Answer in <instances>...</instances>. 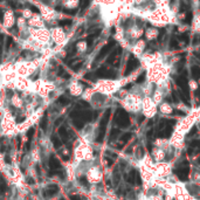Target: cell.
<instances>
[{
    "label": "cell",
    "mask_w": 200,
    "mask_h": 200,
    "mask_svg": "<svg viewBox=\"0 0 200 200\" xmlns=\"http://www.w3.org/2000/svg\"><path fill=\"white\" fill-rule=\"evenodd\" d=\"M120 135V130L118 129H113L111 130V136H110V140H113V139L117 138V136Z\"/></svg>",
    "instance_id": "7402d4cb"
},
{
    "label": "cell",
    "mask_w": 200,
    "mask_h": 200,
    "mask_svg": "<svg viewBox=\"0 0 200 200\" xmlns=\"http://www.w3.org/2000/svg\"><path fill=\"white\" fill-rule=\"evenodd\" d=\"M47 124H48V121H47V117H44L42 118V121L40 122V126L44 129V130H46L47 129Z\"/></svg>",
    "instance_id": "603a6c76"
},
{
    "label": "cell",
    "mask_w": 200,
    "mask_h": 200,
    "mask_svg": "<svg viewBox=\"0 0 200 200\" xmlns=\"http://www.w3.org/2000/svg\"><path fill=\"white\" fill-rule=\"evenodd\" d=\"M198 98H199V101H200V89L198 90Z\"/></svg>",
    "instance_id": "e575fe53"
},
{
    "label": "cell",
    "mask_w": 200,
    "mask_h": 200,
    "mask_svg": "<svg viewBox=\"0 0 200 200\" xmlns=\"http://www.w3.org/2000/svg\"><path fill=\"white\" fill-rule=\"evenodd\" d=\"M174 173L178 175V178L180 179V180H186L187 178H189V167H186V166H184V167H179V169H177L175 171H174Z\"/></svg>",
    "instance_id": "ba28073f"
},
{
    "label": "cell",
    "mask_w": 200,
    "mask_h": 200,
    "mask_svg": "<svg viewBox=\"0 0 200 200\" xmlns=\"http://www.w3.org/2000/svg\"><path fill=\"white\" fill-rule=\"evenodd\" d=\"M144 78H145V74H142V75L138 77V80H137V82H138V83L143 82V81H144Z\"/></svg>",
    "instance_id": "83f0119b"
},
{
    "label": "cell",
    "mask_w": 200,
    "mask_h": 200,
    "mask_svg": "<svg viewBox=\"0 0 200 200\" xmlns=\"http://www.w3.org/2000/svg\"><path fill=\"white\" fill-rule=\"evenodd\" d=\"M197 150V152H200V140H193L191 142V148H190V151L192 150Z\"/></svg>",
    "instance_id": "ffe728a7"
},
{
    "label": "cell",
    "mask_w": 200,
    "mask_h": 200,
    "mask_svg": "<svg viewBox=\"0 0 200 200\" xmlns=\"http://www.w3.org/2000/svg\"><path fill=\"white\" fill-rule=\"evenodd\" d=\"M80 4V0H63L62 1V5L68 9H74L76 8Z\"/></svg>",
    "instance_id": "30bf717a"
},
{
    "label": "cell",
    "mask_w": 200,
    "mask_h": 200,
    "mask_svg": "<svg viewBox=\"0 0 200 200\" xmlns=\"http://www.w3.org/2000/svg\"><path fill=\"white\" fill-rule=\"evenodd\" d=\"M52 142H53V145H54V148L55 149H60L61 148V140L59 137H56V136H52Z\"/></svg>",
    "instance_id": "ac0fdd59"
},
{
    "label": "cell",
    "mask_w": 200,
    "mask_h": 200,
    "mask_svg": "<svg viewBox=\"0 0 200 200\" xmlns=\"http://www.w3.org/2000/svg\"><path fill=\"white\" fill-rule=\"evenodd\" d=\"M70 199L71 200H81L80 199V197H77V195H70Z\"/></svg>",
    "instance_id": "1f68e13d"
},
{
    "label": "cell",
    "mask_w": 200,
    "mask_h": 200,
    "mask_svg": "<svg viewBox=\"0 0 200 200\" xmlns=\"http://www.w3.org/2000/svg\"><path fill=\"white\" fill-rule=\"evenodd\" d=\"M88 49V44L86 41H78L76 44V51L78 53H84Z\"/></svg>",
    "instance_id": "4fadbf2b"
},
{
    "label": "cell",
    "mask_w": 200,
    "mask_h": 200,
    "mask_svg": "<svg viewBox=\"0 0 200 200\" xmlns=\"http://www.w3.org/2000/svg\"><path fill=\"white\" fill-rule=\"evenodd\" d=\"M80 183L82 184V185H86V186H88L87 180H86V179H84V178H81V179H80Z\"/></svg>",
    "instance_id": "f1b7e54d"
},
{
    "label": "cell",
    "mask_w": 200,
    "mask_h": 200,
    "mask_svg": "<svg viewBox=\"0 0 200 200\" xmlns=\"http://www.w3.org/2000/svg\"><path fill=\"white\" fill-rule=\"evenodd\" d=\"M84 121H82V120H80V118H76V120H74V125H75V128L78 129V130H81L83 126H84Z\"/></svg>",
    "instance_id": "44dd1931"
},
{
    "label": "cell",
    "mask_w": 200,
    "mask_h": 200,
    "mask_svg": "<svg viewBox=\"0 0 200 200\" xmlns=\"http://www.w3.org/2000/svg\"><path fill=\"white\" fill-rule=\"evenodd\" d=\"M61 200H63V199H61Z\"/></svg>",
    "instance_id": "8d00e7d4"
},
{
    "label": "cell",
    "mask_w": 200,
    "mask_h": 200,
    "mask_svg": "<svg viewBox=\"0 0 200 200\" xmlns=\"http://www.w3.org/2000/svg\"><path fill=\"white\" fill-rule=\"evenodd\" d=\"M191 73H192L193 78H195V80L200 78V67H198V66H193L192 69H191Z\"/></svg>",
    "instance_id": "2e32d148"
},
{
    "label": "cell",
    "mask_w": 200,
    "mask_h": 200,
    "mask_svg": "<svg viewBox=\"0 0 200 200\" xmlns=\"http://www.w3.org/2000/svg\"><path fill=\"white\" fill-rule=\"evenodd\" d=\"M199 163H200V159H199Z\"/></svg>",
    "instance_id": "d590c367"
},
{
    "label": "cell",
    "mask_w": 200,
    "mask_h": 200,
    "mask_svg": "<svg viewBox=\"0 0 200 200\" xmlns=\"http://www.w3.org/2000/svg\"><path fill=\"white\" fill-rule=\"evenodd\" d=\"M57 186L56 185H49L48 186V189H47V195L48 197H52V195H54V194H56L57 193Z\"/></svg>",
    "instance_id": "5bb4252c"
},
{
    "label": "cell",
    "mask_w": 200,
    "mask_h": 200,
    "mask_svg": "<svg viewBox=\"0 0 200 200\" xmlns=\"http://www.w3.org/2000/svg\"><path fill=\"white\" fill-rule=\"evenodd\" d=\"M138 60L136 59V57H133V56H131L129 62H128V67H126V70H125V74H129L131 73L132 70H135L137 67H138Z\"/></svg>",
    "instance_id": "9c48e42d"
},
{
    "label": "cell",
    "mask_w": 200,
    "mask_h": 200,
    "mask_svg": "<svg viewBox=\"0 0 200 200\" xmlns=\"http://www.w3.org/2000/svg\"><path fill=\"white\" fill-rule=\"evenodd\" d=\"M5 160H6V163H7V164H9V163H11V158H9L8 156L5 157Z\"/></svg>",
    "instance_id": "836d02e7"
},
{
    "label": "cell",
    "mask_w": 200,
    "mask_h": 200,
    "mask_svg": "<svg viewBox=\"0 0 200 200\" xmlns=\"http://www.w3.org/2000/svg\"><path fill=\"white\" fill-rule=\"evenodd\" d=\"M62 121H63V118H59V120H57V121H55V125H56V126H59V125H60V123L62 122Z\"/></svg>",
    "instance_id": "4dcf8cb0"
},
{
    "label": "cell",
    "mask_w": 200,
    "mask_h": 200,
    "mask_svg": "<svg viewBox=\"0 0 200 200\" xmlns=\"http://www.w3.org/2000/svg\"><path fill=\"white\" fill-rule=\"evenodd\" d=\"M40 15L42 17V19L46 22H52L57 17V12L53 8L52 6L40 5Z\"/></svg>",
    "instance_id": "3957f363"
},
{
    "label": "cell",
    "mask_w": 200,
    "mask_h": 200,
    "mask_svg": "<svg viewBox=\"0 0 200 200\" xmlns=\"http://www.w3.org/2000/svg\"><path fill=\"white\" fill-rule=\"evenodd\" d=\"M27 26L29 28H34V29H38V28H44L46 27V21H44L42 17L38 13H34L31 19L27 20Z\"/></svg>",
    "instance_id": "277c9868"
},
{
    "label": "cell",
    "mask_w": 200,
    "mask_h": 200,
    "mask_svg": "<svg viewBox=\"0 0 200 200\" xmlns=\"http://www.w3.org/2000/svg\"><path fill=\"white\" fill-rule=\"evenodd\" d=\"M51 36H52V42H54L57 46H63L67 42V34L64 29L61 27H53L51 29Z\"/></svg>",
    "instance_id": "7a4b0ae2"
},
{
    "label": "cell",
    "mask_w": 200,
    "mask_h": 200,
    "mask_svg": "<svg viewBox=\"0 0 200 200\" xmlns=\"http://www.w3.org/2000/svg\"><path fill=\"white\" fill-rule=\"evenodd\" d=\"M17 25H18V28H19V32L20 31H22V29H26L27 27V20L25 18L20 17L17 19Z\"/></svg>",
    "instance_id": "8fae6325"
},
{
    "label": "cell",
    "mask_w": 200,
    "mask_h": 200,
    "mask_svg": "<svg viewBox=\"0 0 200 200\" xmlns=\"http://www.w3.org/2000/svg\"><path fill=\"white\" fill-rule=\"evenodd\" d=\"M81 91H82V86H80V84H76V83H75V84L71 87V93L75 94V95H80Z\"/></svg>",
    "instance_id": "d6986e66"
},
{
    "label": "cell",
    "mask_w": 200,
    "mask_h": 200,
    "mask_svg": "<svg viewBox=\"0 0 200 200\" xmlns=\"http://www.w3.org/2000/svg\"><path fill=\"white\" fill-rule=\"evenodd\" d=\"M191 20H192V13H189L187 17H186V21L187 22H191Z\"/></svg>",
    "instance_id": "f546056e"
},
{
    "label": "cell",
    "mask_w": 200,
    "mask_h": 200,
    "mask_svg": "<svg viewBox=\"0 0 200 200\" xmlns=\"http://www.w3.org/2000/svg\"><path fill=\"white\" fill-rule=\"evenodd\" d=\"M49 167L53 169V170H56V169H60V167H61L60 162H59L54 156H51V158H49Z\"/></svg>",
    "instance_id": "7c38bea8"
},
{
    "label": "cell",
    "mask_w": 200,
    "mask_h": 200,
    "mask_svg": "<svg viewBox=\"0 0 200 200\" xmlns=\"http://www.w3.org/2000/svg\"><path fill=\"white\" fill-rule=\"evenodd\" d=\"M29 36L34 40L36 44H39L42 47H51L52 44V36H51V29H48L47 27L44 28H29Z\"/></svg>",
    "instance_id": "6da1fadb"
},
{
    "label": "cell",
    "mask_w": 200,
    "mask_h": 200,
    "mask_svg": "<svg viewBox=\"0 0 200 200\" xmlns=\"http://www.w3.org/2000/svg\"><path fill=\"white\" fill-rule=\"evenodd\" d=\"M125 179H126V182L129 184H137V185H140V184H142L140 175H139L138 172L135 171V170L130 171L128 175H125Z\"/></svg>",
    "instance_id": "52a82bcc"
},
{
    "label": "cell",
    "mask_w": 200,
    "mask_h": 200,
    "mask_svg": "<svg viewBox=\"0 0 200 200\" xmlns=\"http://www.w3.org/2000/svg\"><path fill=\"white\" fill-rule=\"evenodd\" d=\"M27 183L31 184V185H33V184H34V180H33L32 178H29V179H27Z\"/></svg>",
    "instance_id": "d6a6232c"
},
{
    "label": "cell",
    "mask_w": 200,
    "mask_h": 200,
    "mask_svg": "<svg viewBox=\"0 0 200 200\" xmlns=\"http://www.w3.org/2000/svg\"><path fill=\"white\" fill-rule=\"evenodd\" d=\"M59 135H60L61 138H63L64 140L68 138V132H67L66 126H60V128H59Z\"/></svg>",
    "instance_id": "e0dca14e"
},
{
    "label": "cell",
    "mask_w": 200,
    "mask_h": 200,
    "mask_svg": "<svg viewBox=\"0 0 200 200\" xmlns=\"http://www.w3.org/2000/svg\"><path fill=\"white\" fill-rule=\"evenodd\" d=\"M131 138V133H124L122 137H121V139H122L123 143H125V142H128L129 139Z\"/></svg>",
    "instance_id": "cb8c5ba5"
},
{
    "label": "cell",
    "mask_w": 200,
    "mask_h": 200,
    "mask_svg": "<svg viewBox=\"0 0 200 200\" xmlns=\"http://www.w3.org/2000/svg\"><path fill=\"white\" fill-rule=\"evenodd\" d=\"M115 121L118 124V126H121V128H126V126L130 125V118H129L128 113H125L123 109H118V111L116 113Z\"/></svg>",
    "instance_id": "5b68a950"
},
{
    "label": "cell",
    "mask_w": 200,
    "mask_h": 200,
    "mask_svg": "<svg viewBox=\"0 0 200 200\" xmlns=\"http://www.w3.org/2000/svg\"><path fill=\"white\" fill-rule=\"evenodd\" d=\"M59 102H60L61 104L66 105V104H68V103H69V100H68V98H64V97L62 96V97H60V98H59Z\"/></svg>",
    "instance_id": "484cf974"
},
{
    "label": "cell",
    "mask_w": 200,
    "mask_h": 200,
    "mask_svg": "<svg viewBox=\"0 0 200 200\" xmlns=\"http://www.w3.org/2000/svg\"><path fill=\"white\" fill-rule=\"evenodd\" d=\"M17 22V18L14 15V12L12 9H7L4 14V19H2V26L5 28H12L14 26V24Z\"/></svg>",
    "instance_id": "8992f818"
},
{
    "label": "cell",
    "mask_w": 200,
    "mask_h": 200,
    "mask_svg": "<svg viewBox=\"0 0 200 200\" xmlns=\"http://www.w3.org/2000/svg\"><path fill=\"white\" fill-rule=\"evenodd\" d=\"M33 135H34V128H31L29 130L27 131V137H28L29 140L33 138Z\"/></svg>",
    "instance_id": "d4e9b609"
},
{
    "label": "cell",
    "mask_w": 200,
    "mask_h": 200,
    "mask_svg": "<svg viewBox=\"0 0 200 200\" xmlns=\"http://www.w3.org/2000/svg\"><path fill=\"white\" fill-rule=\"evenodd\" d=\"M33 14H34V13L32 12V9H31V8H24V9H22V12H21V17L25 18L26 20L31 19Z\"/></svg>",
    "instance_id": "9a60e30c"
},
{
    "label": "cell",
    "mask_w": 200,
    "mask_h": 200,
    "mask_svg": "<svg viewBox=\"0 0 200 200\" xmlns=\"http://www.w3.org/2000/svg\"><path fill=\"white\" fill-rule=\"evenodd\" d=\"M170 46H171V47H170L171 49H175V48H178V42H177V40H173V39H172V40H171V44H170Z\"/></svg>",
    "instance_id": "4316f807"
}]
</instances>
